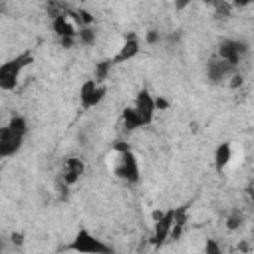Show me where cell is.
Masks as SVG:
<instances>
[{"instance_id":"ac0fdd59","label":"cell","mask_w":254,"mask_h":254,"mask_svg":"<svg viewBox=\"0 0 254 254\" xmlns=\"http://www.w3.org/2000/svg\"><path fill=\"white\" fill-rule=\"evenodd\" d=\"M145 40H147V44H159V42H161L159 30H149V32L145 34Z\"/></svg>"},{"instance_id":"484cf974","label":"cell","mask_w":254,"mask_h":254,"mask_svg":"<svg viewBox=\"0 0 254 254\" xmlns=\"http://www.w3.org/2000/svg\"><path fill=\"white\" fill-rule=\"evenodd\" d=\"M0 6H2V0H0Z\"/></svg>"},{"instance_id":"6da1fadb","label":"cell","mask_w":254,"mask_h":254,"mask_svg":"<svg viewBox=\"0 0 254 254\" xmlns=\"http://www.w3.org/2000/svg\"><path fill=\"white\" fill-rule=\"evenodd\" d=\"M34 62V56L30 52L18 54L10 60H6L4 64H0V89L2 91H14L20 83L22 71Z\"/></svg>"},{"instance_id":"7a4b0ae2","label":"cell","mask_w":254,"mask_h":254,"mask_svg":"<svg viewBox=\"0 0 254 254\" xmlns=\"http://www.w3.org/2000/svg\"><path fill=\"white\" fill-rule=\"evenodd\" d=\"M69 250L75 252H87V254H109L113 248L105 242H101L97 236H93L87 228H79L73 236V242L69 244Z\"/></svg>"},{"instance_id":"ffe728a7","label":"cell","mask_w":254,"mask_h":254,"mask_svg":"<svg viewBox=\"0 0 254 254\" xmlns=\"http://www.w3.org/2000/svg\"><path fill=\"white\" fill-rule=\"evenodd\" d=\"M155 107H157L159 111H163V109H167V107H169V101H167V99H163V97H155Z\"/></svg>"},{"instance_id":"52a82bcc","label":"cell","mask_w":254,"mask_h":254,"mask_svg":"<svg viewBox=\"0 0 254 254\" xmlns=\"http://www.w3.org/2000/svg\"><path fill=\"white\" fill-rule=\"evenodd\" d=\"M234 71H238V67L230 65L228 62L220 60L218 56L210 58L208 64H206V79H208L210 83H214V85H220V83H224L226 79H230V75H232Z\"/></svg>"},{"instance_id":"8992f818","label":"cell","mask_w":254,"mask_h":254,"mask_svg":"<svg viewBox=\"0 0 254 254\" xmlns=\"http://www.w3.org/2000/svg\"><path fill=\"white\" fill-rule=\"evenodd\" d=\"M24 135L12 131L8 125L0 127V161L20 153V149L24 147Z\"/></svg>"},{"instance_id":"9c48e42d","label":"cell","mask_w":254,"mask_h":254,"mask_svg":"<svg viewBox=\"0 0 254 254\" xmlns=\"http://www.w3.org/2000/svg\"><path fill=\"white\" fill-rule=\"evenodd\" d=\"M85 173V163L79 157H67L64 161V169H62V181L64 185L71 187L75 183H79V179Z\"/></svg>"},{"instance_id":"e0dca14e","label":"cell","mask_w":254,"mask_h":254,"mask_svg":"<svg viewBox=\"0 0 254 254\" xmlns=\"http://www.w3.org/2000/svg\"><path fill=\"white\" fill-rule=\"evenodd\" d=\"M242 222H244V216H242V212L236 210V208L226 216V228H228V230H236V228H240Z\"/></svg>"},{"instance_id":"44dd1931","label":"cell","mask_w":254,"mask_h":254,"mask_svg":"<svg viewBox=\"0 0 254 254\" xmlns=\"http://www.w3.org/2000/svg\"><path fill=\"white\" fill-rule=\"evenodd\" d=\"M248 4H252V0H232L230 2L232 8H246Z\"/></svg>"},{"instance_id":"d4e9b609","label":"cell","mask_w":254,"mask_h":254,"mask_svg":"<svg viewBox=\"0 0 254 254\" xmlns=\"http://www.w3.org/2000/svg\"><path fill=\"white\" fill-rule=\"evenodd\" d=\"M0 250H4V242H2V238H0Z\"/></svg>"},{"instance_id":"3957f363","label":"cell","mask_w":254,"mask_h":254,"mask_svg":"<svg viewBox=\"0 0 254 254\" xmlns=\"http://www.w3.org/2000/svg\"><path fill=\"white\" fill-rule=\"evenodd\" d=\"M115 175H117L119 179H123L125 183H139V179H141V169H139L137 155L131 151V147L117 153Z\"/></svg>"},{"instance_id":"5b68a950","label":"cell","mask_w":254,"mask_h":254,"mask_svg":"<svg viewBox=\"0 0 254 254\" xmlns=\"http://www.w3.org/2000/svg\"><path fill=\"white\" fill-rule=\"evenodd\" d=\"M107 93V87L103 83H97L95 79H85L79 87V103L83 109H91L103 101Z\"/></svg>"},{"instance_id":"603a6c76","label":"cell","mask_w":254,"mask_h":254,"mask_svg":"<svg viewBox=\"0 0 254 254\" xmlns=\"http://www.w3.org/2000/svg\"><path fill=\"white\" fill-rule=\"evenodd\" d=\"M189 2H190V0H175V8H177V10H183Z\"/></svg>"},{"instance_id":"ba28073f","label":"cell","mask_w":254,"mask_h":254,"mask_svg":"<svg viewBox=\"0 0 254 254\" xmlns=\"http://www.w3.org/2000/svg\"><path fill=\"white\" fill-rule=\"evenodd\" d=\"M133 109L135 113L139 115L143 127L145 125H151L153 119H155V113H157V107H155V97L147 91V89H141L135 97V103H133Z\"/></svg>"},{"instance_id":"9a60e30c","label":"cell","mask_w":254,"mask_h":254,"mask_svg":"<svg viewBox=\"0 0 254 254\" xmlns=\"http://www.w3.org/2000/svg\"><path fill=\"white\" fill-rule=\"evenodd\" d=\"M111 60H101V62H97L95 64V71H93V79L97 81V83H103L105 79H107V75H109V71H111Z\"/></svg>"},{"instance_id":"8fae6325","label":"cell","mask_w":254,"mask_h":254,"mask_svg":"<svg viewBox=\"0 0 254 254\" xmlns=\"http://www.w3.org/2000/svg\"><path fill=\"white\" fill-rule=\"evenodd\" d=\"M139 52H141L139 38H137L135 34H129V36L125 38V42L121 44L119 52L111 58V64H113V65H115V64H125V62H129V60H133Z\"/></svg>"},{"instance_id":"2e32d148","label":"cell","mask_w":254,"mask_h":254,"mask_svg":"<svg viewBox=\"0 0 254 254\" xmlns=\"http://www.w3.org/2000/svg\"><path fill=\"white\" fill-rule=\"evenodd\" d=\"M8 127H10L12 131L24 135V137H26V133H28V121H26V117H22V115H14V117L8 121Z\"/></svg>"},{"instance_id":"7c38bea8","label":"cell","mask_w":254,"mask_h":254,"mask_svg":"<svg viewBox=\"0 0 254 254\" xmlns=\"http://www.w3.org/2000/svg\"><path fill=\"white\" fill-rule=\"evenodd\" d=\"M230 159H232V145L228 141H224L214 149V169H216V173H222L226 169V165L230 163Z\"/></svg>"},{"instance_id":"30bf717a","label":"cell","mask_w":254,"mask_h":254,"mask_svg":"<svg viewBox=\"0 0 254 254\" xmlns=\"http://www.w3.org/2000/svg\"><path fill=\"white\" fill-rule=\"evenodd\" d=\"M173 220H175V208L165 210V212L155 220V232H153V244H155V246H161V244L167 242L169 232H171V226H173Z\"/></svg>"},{"instance_id":"d6986e66","label":"cell","mask_w":254,"mask_h":254,"mask_svg":"<svg viewBox=\"0 0 254 254\" xmlns=\"http://www.w3.org/2000/svg\"><path fill=\"white\" fill-rule=\"evenodd\" d=\"M204 250H206V254H218V252H220V248H218V246H216L212 240H208V242H206Z\"/></svg>"},{"instance_id":"7402d4cb","label":"cell","mask_w":254,"mask_h":254,"mask_svg":"<svg viewBox=\"0 0 254 254\" xmlns=\"http://www.w3.org/2000/svg\"><path fill=\"white\" fill-rule=\"evenodd\" d=\"M12 242H14V244H22V242H24V236H22L20 232H14V234H12Z\"/></svg>"},{"instance_id":"cb8c5ba5","label":"cell","mask_w":254,"mask_h":254,"mask_svg":"<svg viewBox=\"0 0 254 254\" xmlns=\"http://www.w3.org/2000/svg\"><path fill=\"white\" fill-rule=\"evenodd\" d=\"M200 2H204V4H212V0H200Z\"/></svg>"},{"instance_id":"4fadbf2b","label":"cell","mask_w":254,"mask_h":254,"mask_svg":"<svg viewBox=\"0 0 254 254\" xmlns=\"http://www.w3.org/2000/svg\"><path fill=\"white\" fill-rule=\"evenodd\" d=\"M121 125H123V129H125L127 133H133V131H137L139 127H143V123H141L139 115L135 113L133 105H131V107H125V109L121 111Z\"/></svg>"},{"instance_id":"277c9868","label":"cell","mask_w":254,"mask_h":254,"mask_svg":"<svg viewBox=\"0 0 254 254\" xmlns=\"http://www.w3.org/2000/svg\"><path fill=\"white\" fill-rule=\"evenodd\" d=\"M248 54V44L244 40H234V38H224L218 44L216 56L224 62H228L230 65L238 67V64L244 60V56Z\"/></svg>"},{"instance_id":"5bb4252c","label":"cell","mask_w":254,"mask_h":254,"mask_svg":"<svg viewBox=\"0 0 254 254\" xmlns=\"http://www.w3.org/2000/svg\"><path fill=\"white\" fill-rule=\"evenodd\" d=\"M75 38H77V42L83 44V46H93L95 40H97V32H95L93 24H91V26H79Z\"/></svg>"}]
</instances>
